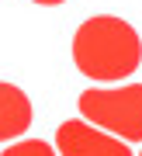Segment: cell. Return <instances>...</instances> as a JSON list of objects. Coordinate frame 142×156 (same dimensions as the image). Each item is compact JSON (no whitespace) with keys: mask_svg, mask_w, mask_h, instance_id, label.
Wrapping results in <instances>:
<instances>
[{"mask_svg":"<svg viewBox=\"0 0 142 156\" xmlns=\"http://www.w3.org/2000/svg\"><path fill=\"white\" fill-rule=\"evenodd\" d=\"M73 62L83 76L97 83H115L139 69L142 38L128 21L115 14L87 17L73 35Z\"/></svg>","mask_w":142,"mask_h":156,"instance_id":"6da1fadb","label":"cell"},{"mask_svg":"<svg viewBox=\"0 0 142 156\" xmlns=\"http://www.w3.org/2000/svg\"><path fill=\"white\" fill-rule=\"evenodd\" d=\"M83 122L125 142H142V83L83 90L76 101Z\"/></svg>","mask_w":142,"mask_h":156,"instance_id":"7a4b0ae2","label":"cell"},{"mask_svg":"<svg viewBox=\"0 0 142 156\" xmlns=\"http://www.w3.org/2000/svg\"><path fill=\"white\" fill-rule=\"evenodd\" d=\"M55 149L62 156H132V149L121 139L87 125L83 118L62 122L55 128Z\"/></svg>","mask_w":142,"mask_h":156,"instance_id":"3957f363","label":"cell"},{"mask_svg":"<svg viewBox=\"0 0 142 156\" xmlns=\"http://www.w3.org/2000/svg\"><path fill=\"white\" fill-rule=\"evenodd\" d=\"M31 125V101L21 87L0 80V142L17 139Z\"/></svg>","mask_w":142,"mask_h":156,"instance_id":"277c9868","label":"cell"},{"mask_svg":"<svg viewBox=\"0 0 142 156\" xmlns=\"http://www.w3.org/2000/svg\"><path fill=\"white\" fill-rule=\"evenodd\" d=\"M0 156H59V153H55L49 142H42V139H24V142L7 146Z\"/></svg>","mask_w":142,"mask_h":156,"instance_id":"5b68a950","label":"cell"},{"mask_svg":"<svg viewBox=\"0 0 142 156\" xmlns=\"http://www.w3.org/2000/svg\"><path fill=\"white\" fill-rule=\"evenodd\" d=\"M35 4H42V7H55V4H62V0H35Z\"/></svg>","mask_w":142,"mask_h":156,"instance_id":"8992f818","label":"cell"}]
</instances>
